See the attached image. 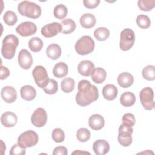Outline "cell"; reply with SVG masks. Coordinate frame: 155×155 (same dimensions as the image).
Wrapping results in <instances>:
<instances>
[{"label": "cell", "instance_id": "1", "mask_svg": "<svg viewBox=\"0 0 155 155\" xmlns=\"http://www.w3.org/2000/svg\"><path fill=\"white\" fill-rule=\"evenodd\" d=\"M78 91L76 96V103L82 107L90 105L99 97L97 88L87 81L81 80L78 83Z\"/></svg>", "mask_w": 155, "mask_h": 155}, {"label": "cell", "instance_id": "2", "mask_svg": "<svg viewBox=\"0 0 155 155\" xmlns=\"http://www.w3.org/2000/svg\"><path fill=\"white\" fill-rule=\"evenodd\" d=\"M19 45V39L14 35H7L2 41L1 54L6 59H12L16 53V50Z\"/></svg>", "mask_w": 155, "mask_h": 155}, {"label": "cell", "instance_id": "3", "mask_svg": "<svg viewBox=\"0 0 155 155\" xmlns=\"http://www.w3.org/2000/svg\"><path fill=\"white\" fill-rule=\"evenodd\" d=\"M18 10L22 16L33 19L38 18L41 15V7L37 4L28 1L21 2L18 4Z\"/></svg>", "mask_w": 155, "mask_h": 155}, {"label": "cell", "instance_id": "4", "mask_svg": "<svg viewBox=\"0 0 155 155\" xmlns=\"http://www.w3.org/2000/svg\"><path fill=\"white\" fill-rule=\"evenodd\" d=\"M95 43L90 36H83L75 44L76 51L79 55H87L94 49Z\"/></svg>", "mask_w": 155, "mask_h": 155}, {"label": "cell", "instance_id": "5", "mask_svg": "<svg viewBox=\"0 0 155 155\" xmlns=\"http://www.w3.org/2000/svg\"><path fill=\"white\" fill-rule=\"evenodd\" d=\"M39 140L38 134L33 130H28L22 133L18 138V144L21 147L27 148L37 144Z\"/></svg>", "mask_w": 155, "mask_h": 155}, {"label": "cell", "instance_id": "6", "mask_svg": "<svg viewBox=\"0 0 155 155\" xmlns=\"http://www.w3.org/2000/svg\"><path fill=\"white\" fill-rule=\"evenodd\" d=\"M133 127L125 124H122L119 128L117 140L119 143L123 147H128L132 143Z\"/></svg>", "mask_w": 155, "mask_h": 155}, {"label": "cell", "instance_id": "7", "mask_svg": "<svg viewBox=\"0 0 155 155\" xmlns=\"http://www.w3.org/2000/svg\"><path fill=\"white\" fill-rule=\"evenodd\" d=\"M134 41L135 34L131 29L125 28L121 31L119 47L122 50H129L133 46Z\"/></svg>", "mask_w": 155, "mask_h": 155}, {"label": "cell", "instance_id": "8", "mask_svg": "<svg viewBox=\"0 0 155 155\" xmlns=\"http://www.w3.org/2000/svg\"><path fill=\"white\" fill-rule=\"evenodd\" d=\"M140 102L143 108L147 110H151L154 108V92L151 88L145 87L139 93Z\"/></svg>", "mask_w": 155, "mask_h": 155}, {"label": "cell", "instance_id": "9", "mask_svg": "<svg viewBox=\"0 0 155 155\" xmlns=\"http://www.w3.org/2000/svg\"><path fill=\"white\" fill-rule=\"evenodd\" d=\"M32 75L35 83L41 88H44L49 81L47 70L42 65L36 66L33 70Z\"/></svg>", "mask_w": 155, "mask_h": 155}, {"label": "cell", "instance_id": "10", "mask_svg": "<svg viewBox=\"0 0 155 155\" xmlns=\"http://www.w3.org/2000/svg\"><path fill=\"white\" fill-rule=\"evenodd\" d=\"M32 124L36 127H42L47 121V114L42 108H38L35 110L31 116Z\"/></svg>", "mask_w": 155, "mask_h": 155}, {"label": "cell", "instance_id": "11", "mask_svg": "<svg viewBox=\"0 0 155 155\" xmlns=\"http://www.w3.org/2000/svg\"><path fill=\"white\" fill-rule=\"evenodd\" d=\"M36 31L37 27L36 24L29 21L22 22L16 28V31L23 37L31 36L35 34Z\"/></svg>", "mask_w": 155, "mask_h": 155}, {"label": "cell", "instance_id": "12", "mask_svg": "<svg viewBox=\"0 0 155 155\" xmlns=\"http://www.w3.org/2000/svg\"><path fill=\"white\" fill-rule=\"evenodd\" d=\"M62 27L61 24L58 22H52L47 24L41 28V34L45 38H51L57 35L62 31Z\"/></svg>", "mask_w": 155, "mask_h": 155}, {"label": "cell", "instance_id": "13", "mask_svg": "<svg viewBox=\"0 0 155 155\" xmlns=\"http://www.w3.org/2000/svg\"><path fill=\"white\" fill-rule=\"evenodd\" d=\"M18 61L19 66L25 70L29 69L33 64L32 56L26 49H22L19 51Z\"/></svg>", "mask_w": 155, "mask_h": 155}, {"label": "cell", "instance_id": "14", "mask_svg": "<svg viewBox=\"0 0 155 155\" xmlns=\"http://www.w3.org/2000/svg\"><path fill=\"white\" fill-rule=\"evenodd\" d=\"M1 95L2 99L7 103H12L17 98L16 90L11 86H5L1 89Z\"/></svg>", "mask_w": 155, "mask_h": 155}, {"label": "cell", "instance_id": "15", "mask_svg": "<svg viewBox=\"0 0 155 155\" xmlns=\"http://www.w3.org/2000/svg\"><path fill=\"white\" fill-rule=\"evenodd\" d=\"M94 68V65L89 60L82 61L78 67L79 73L84 76H91L93 73Z\"/></svg>", "mask_w": 155, "mask_h": 155}, {"label": "cell", "instance_id": "16", "mask_svg": "<svg viewBox=\"0 0 155 155\" xmlns=\"http://www.w3.org/2000/svg\"><path fill=\"white\" fill-rule=\"evenodd\" d=\"M93 150L97 155H104L108 153L110 145L107 140L99 139L93 143Z\"/></svg>", "mask_w": 155, "mask_h": 155}, {"label": "cell", "instance_id": "17", "mask_svg": "<svg viewBox=\"0 0 155 155\" xmlns=\"http://www.w3.org/2000/svg\"><path fill=\"white\" fill-rule=\"evenodd\" d=\"M18 121L17 116L13 112L7 111L4 113L1 117V122L5 127H14Z\"/></svg>", "mask_w": 155, "mask_h": 155}, {"label": "cell", "instance_id": "18", "mask_svg": "<svg viewBox=\"0 0 155 155\" xmlns=\"http://www.w3.org/2000/svg\"><path fill=\"white\" fill-rule=\"evenodd\" d=\"M88 125L92 130H100L104 127L105 120L101 114H94L89 117Z\"/></svg>", "mask_w": 155, "mask_h": 155}, {"label": "cell", "instance_id": "19", "mask_svg": "<svg viewBox=\"0 0 155 155\" xmlns=\"http://www.w3.org/2000/svg\"><path fill=\"white\" fill-rule=\"evenodd\" d=\"M134 82L133 75L128 72H123L117 77L118 84L122 88H126L131 87Z\"/></svg>", "mask_w": 155, "mask_h": 155}, {"label": "cell", "instance_id": "20", "mask_svg": "<svg viewBox=\"0 0 155 155\" xmlns=\"http://www.w3.org/2000/svg\"><path fill=\"white\" fill-rule=\"evenodd\" d=\"M117 88L113 84H107L102 89V95L108 101L115 99L117 96Z\"/></svg>", "mask_w": 155, "mask_h": 155}, {"label": "cell", "instance_id": "21", "mask_svg": "<svg viewBox=\"0 0 155 155\" xmlns=\"http://www.w3.org/2000/svg\"><path fill=\"white\" fill-rule=\"evenodd\" d=\"M21 97L27 101H32L36 96V91L35 88L29 85H24L20 90Z\"/></svg>", "mask_w": 155, "mask_h": 155}, {"label": "cell", "instance_id": "22", "mask_svg": "<svg viewBox=\"0 0 155 155\" xmlns=\"http://www.w3.org/2000/svg\"><path fill=\"white\" fill-rule=\"evenodd\" d=\"M96 22L95 16L91 13H85L80 18V24L85 28L93 27Z\"/></svg>", "mask_w": 155, "mask_h": 155}, {"label": "cell", "instance_id": "23", "mask_svg": "<svg viewBox=\"0 0 155 155\" xmlns=\"http://www.w3.org/2000/svg\"><path fill=\"white\" fill-rule=\"evenodd\" d=\"M68 71L67 65L63 62H60L55 64L53 69V73L57 78H62L67 76Z\"/></svg>", "mask_w": 155, "mask_h": 155}, {"label": "cell", "instance_id": "24", "mask_svg": "<svg viewBox=\"0 0 155 155\" xmlns=\"http://www.w3.org/2000/svg\"><path fill=\"white\" fill-rule=\"evenodd\" d=\"M61 53V48L57 44H51L49 45L46 50L47 56L52 60H56L59 58Z\"/></svg>", "mask_w": 155, "mask_h": 155}, {"label": "cell", "instance_id": "25", "mask_svg": "<svg viewBox=\"0 0 155 155\" xmlns=\"http://www.w3.org/2000/svg\"><path fill=\"white\" fill-rule=\"evenodd\" d=\"M120 102L124 107H131L136 102L135 95L134 93L130 91L125 92L120 96Z\"/></svg>", "mask_w": 155, "mask_h": 155}, {"label": "cell", "instance_id": "26", "mask_svg": "<svg viewBox=\"0 0 155 155\" xmlns=\"http://www.w3.org/2000/svg\"><path fill=\"white\" fill-rule=\"evenodd\" d=\"M91 76V79L96 84H101L105 80L107 73L104 68L101 67H97L94 68Z\"/></svg>", "mask_w": 155, "mask_h": 155}, {"label": "cell", "instance_id": "27", "mask_svg": "<svg viewBox=\"0 0 155 155\" xmlns=\"http://www.w3.org/2000/svg\"><path fill=\"white\" fill-rule=\"evenodd\" d=\"M61 24L62 27L61 32L64 34H70L72 33L75 30L76 27L75 22L71 19H64L61 21Z\"/></svg>", "mask_w": 155, "mask_h": 155}, {"label": "cell", "instance_id": "28", "mask_svg": "<svg viewBox=\"0 0 155 155\" xmlns=\"http://www.w3.org/2000/svg\"><path fill=\"white\" fill-rule=\"evenodd\" d=\"M28 47L31 51L36 53L40 51L43 47L42 41L38 37H33L28 42Z\"/></svg>", "mask_w": 155, "mask_h": 155}, {"label": "cell", "instance_id": "29", "mask_svg": "<svg viewBox=\"0 0 155 155\" xmlns=\"http://www.w3.org/2000/svg\"><path fill=\"white\" fill-rule=\"evenodd\" d=\"M74 86H75V82H74V80L72 78H67L64 79L61 81V89L64 93H68L71 92L74 90Z\"/></svg>", "mask_w": 155, "mask_h": 155}, {"label": "cell", "instance_id": "30", "mask_svg": "<svg viewBox=\"0 0 155 155\" xmlns=\"http://www.w3.org/2000/svg\"><path fill=\"white\" fill-rule=\"evenodd\" d=\"M94 36L97 41H105L110 36V31L105 27H99L94 30Z\"/></svg>", "mask_w": 155, "mask_h": 155}, {"label": "cell", "instance_id": "31", "mask_svg": "<svg viewBox=\"0 0 155 155\" xmlns=\"http://www.w3.org/2000/svg\"><path fill=\"white\" fill-rule=\"evenodd\" d=\"M143 78L148 81H153L155 79V67L149 65L143 68L142 71Z\"/></svg>", "mask_w": 155, "mask_h": 155}, {"label": "cell", "instance_id": "32", "mask_svg": "<svg viewBox=\"0 0 155 155\" xmlns=\"http://www.w3.org/2000/svg\"><path fill=\"white\" fill-rule=\"evenodd\" d=\"M67 12V8L65 5L59 4L54 7L53 14L56 18L58 19H63L66 17Z\"/></svg>", "mask_w": 155, "mask_h": 155}, {"label": "cell", "instance_id": "33", "mask_svg": "<svg viewBox=\"0 0 155 155\" xmlns=\"http://www.w3.org/2000/svg\"><path fill=\"white\" fill-rule=\"evenodd\" d=\"M3 19L4 22L9 26H12L15 25L17 21L18 18L16 13L11 10L7 11L3 16Z\"/></svg>", "mask_w": 155, "mask_h": 155}, {"label": "cell", "instance_id": "34", "mask_svg": "<svg viewBox=\"0 0 155 155\" xmlns=\"http://www.w3.org/2000/svg\"><path fill=\"white\" fill-rule=\"evenodd\" d=\"M136 23L140 28L146 29L150 27L151 25V21L148 16L142 14L137 16L136 18Z\"/></svg>", "mask_w": 155, "mask_h": 155}, {"label": "cell", "instance_id": "35", "mask_svg": "<svg viewBox=\"0 0 155 155\" xmlns=\"http://www.w3.org/2000/svg\"><path fill=\"white\" fill-rule=\"evenodd\" d=\"M139 8L142 11L151 10L155 6L154 0H139L137 2Z\"/></svg>", "mask_w": 155, "mask_h": 155}, {"label": "cell", "instance_id": "36", "mask_svg": "<svg viewBox=\"0 0 155 155\" xmlns=\"http://www.w3.org/2000/svg\"><path fill=\"white\" fill-rule=\"evenodd\" d=\"M76 137L81 142H87L90 138V132L85 128H81L76 132Z\"/></svg>", "mask_w": 155, "mask_h": 155}, {"label": "cell", "instance_id": "37", "mask_svg": "<svg viewBox=\"0 0 155 155\" xmlns=\"http://www.w3.org/2000/svg\"><path fill=\"white\" fill-rule=\"evenodd\" d=\"M58 89V82L53 79H49V81L47 85L43 88L44 92L48 94H55Z\"/></svg>", "mask_w": 155, "mask_h": 155}, {"label": "cell", "instance_id": "38", "mask_svg": "<svg viewBox=\"0 0 155 155\" xmlns=\"http://www.w3.org/2000/svg\"><path fill=\"white\" fill-rule=\"evenodd\" d=\"M51 136L53 140L57 143L62 142L65 139V133L64 131L59 128L53 130Z\"/></svg>", "mask_w": 155, "mask_h": 155}, {"label": "cell", "instance_id": "39", "mask_svg": "<svg viewBox=\"0 0 155 155\" xmlns=\"http://www.w3.org/2000/svg\"><path fill=\"white\" fill-rule=\"evenodd\" d=\"M122 120L123 124H128L132 127L133 125H134L135 122H136L134 116L133 114L130 113L125 114L122 117Z\"/></svg>", "mask_w": 155, "mask_h": 155}, {"label": "cell", "instance_id": "40", "mask_svg": "<svg viewBox=\"0 0 155 155\" xmlns=\"http://www.w3.org/2000/svg\"><path fill=\"white\" fill-rule=\"evenodd\" d=\"M25 154V148L21 147L18 144L13 145L10 151L11 155H24Z\"/></svg>", "mask_w": 155, "mask_h": 155}, {"label": "cell", "instance_id": "41", "mask_svg": "<svg viewBox=\"0 0 155 155\" xmlns=\"http://www.w3.org/2000/svg\"><path fill=\"white\" fill-rule=\"evenodd\" d=\"M84 5L89 9H93L98 6L100 3L99 0H84Z\"/></svg>", "mask_w": 155, "mask_h": 155}, {"label": "cell", "instance_id": "42", "mask_svg": "<svg viewBox=\"0 0 155 155\" xmlns=\"http://www.w3.org/2000/svg\"><path fill=\"white\" fill-rule=\"evenodd\" d=\"M53 155H67V149L64 146H59L56 147L53 151Z\"/></svg>", "mask_w": 155, "mask_h": 155}, {"label": "cell", "instance_id": "43", "mask_svg": "<svg viewBox=\"0 0 155 155\" xmlns=\"http://www.w3.org/2000/svg\"><path fill=\"white\" fill-rule=\"evenodd\" d=\"M10 75V71L6 67L3 66L2 64L1 65V77L0 79L1 80L5 79L8 78Z\"/></svg>", "mask_w": 155, "mask_h": 155}, {"label": "cell", "instance_id": "44", "mask_svg": "<svg viewBox=\"0 0 155 155\" xmlns=\"http://www.w3.org/2000/svg\"><path fill=\"white\" fill-rule=\"evenodd\" d=\"M90 154V153L89 152H87V151H82L81 150H76L75 151L71 153V154Z\"/></svg>", "mask_w": 155, "mask_h": 155}]
</instances>
